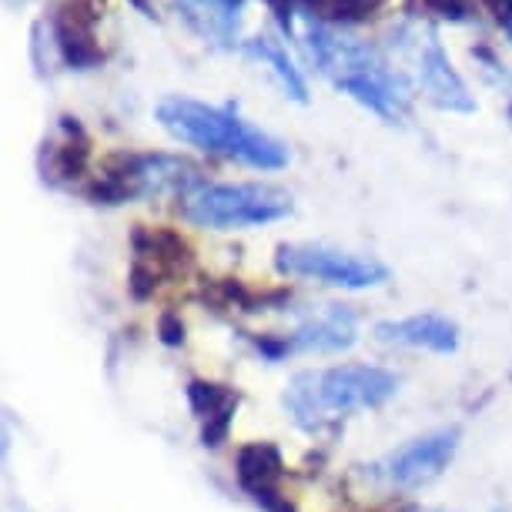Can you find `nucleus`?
<instances>
[{"instance_id":"obj_8","label":"nucleus","mask_w":512,"mask_h":512,"mask_svg":"<svg viewBox=\"0 0 512 512\" xmlns=\"http://www.w3.org/2000/svg\"><path fill=\"white\" fill-rule=\"evenodd\" d=\"M198 181H205L201 171L178 154H128V158H118V168L111 175H104L98 195L111 198L114 205L124 198H181Z\"/></svg>"},{"instance_id":"obj_10","label":"nucleus","mask_w":512,"mask_h":512,"mask_svg":"<svg viewBox=\"0 0 512 512\" xmlns=\"http://www.w3.org/2000/svg\"><path fill=\"white\" fill-rule=\"evenodd\" d=\"M362 315L352 305H318L312 312L302 315L292 332H288V345L292 352H315V355H335L349 352L359 342Z\"/></svg>"},{"instance_id":"obj_12","label":"nucleus","mask_w":512,"mask_h":512,"mask_svg":"<svg viewBox=\"0 0 512 512\" xmlns=\"http://www.w3.org/2000/svg\"><path fill=\"white\" fill-rule=\"evenodd\" d=\"M241 54H245L255 67H262L288 101L308 104V94H312L308 91V77H305L302 67L295 64V57L288 54V47L278 41V37H272V34L248 37V41H241Z\"/></svg>"},{"instance_id":"obj_17","label":"nucleus","mask_w":512,"mask_h":512,"mask_svg":"<svg viewBox=\"0 0 512 512\" xmlns=\"http://www.w3.org/2000/svg\"><path fill=\"white\" fill-rule=\"evenodd\" d=\"M251 502H255L262 512H298L295 509V502L285 496L282 486H275V489H262V492H251L248 496Z\"/></svg>"},{"instance_id":"obj_14","label":"nucleus","mask_w":512,"mask_h":512,"mask_svg":"<svg viewBox=\"0 0 512 512\" xmlns=\"http://www.w3.org/2000/svg\"><path fill=\"white\" fill-rule=\"evenodd\" d=\"M285 456L275 442H248V446L238 449L235 456V476L238 486L248 492H262V489H275L282 486L285 479Z\"/></svg>"},{"instance_id":"obj_5","label":"nucleus","mask_w":512,"mask_h":512,"mask_svg":"<svg viewBox=\"0 0 512 512\" xmlns=\"http://www.w3.org/2000/svg\"><path fill=\"white\" fill-rule=\"evenodd\" d=\"M392 47L399 51V57L409 64L412 84L422 91V98L439 111L449 114H476L479 101L472 88L466 84V77L456 71V64L449 61L446 47H442L439 34L432 27L422 24H402L392 27Z\"/></svg>"},{"instance_id":"obj_2","label":"nucleus","mask_w":512,"mask_h":512,"mask_svg":"<svg viewBox=\"0 0 512 512\" xmlns=\"http://www.w3.org/2000/svg\"><path fill=\"white\" fill-rule=\"evenodd\" d=\"M154 118L164 131L185 148L238 161L255 171H282L292 161L285 141L251 124L235 104H211L185 94H171L154 108Z\"/></svg>"},{"instance_id":"obj_22","label":"nucleus","mask_w":512,"mask_h":512,"mask_svg":"<svg viewBox=\"0 0 512 512\" xmlns=\"http://www.w3.org/2000/svg\"><path fill=\"white\" fill-rule=\"evenodd\" d=\"M425 512H449V509H425Z\"/></svg>"},{"instance_id":"obj_19","label":"nucleus","mask_w":512,"mask_h":512,"mask_svg":"<svg viewBox=\"0 0 512 512\" xmlns=\"http://www.w3.org/2000/svg\"><path fill=\"white\" fill-rule=\"evenodd\" d=\"M432 11H442V17H452V21H462L469 14V0H429Z\"/></svg>"},{"instance_id":"obj_1","label":"nucleus","mask_w":512,"mask_h":512,"mask_svg":"<svg viewBox=\"0 0 512 512\" xmlns=\"http://www.w3.org/2000/svg\"><path fill=\"white\" fill-rule=\"evenodd\" d=\"M282 21V31L302 51L305 64L322 74L328 84L365 108L385 124H405L412 118V81L399 71L379 47L345 31L342 24H328L302 0H268Z\"/></svg>"},{"instance_id":"obj_23","label":"nucleus","mask_w":512,"mask_h":512,"mask_svg":"<svg viewBox=\"0 0 512 512\" xmlns=\"http://www.w3.org/2000/svg\"><path fill=\"white\" fill-rule=\"evenodd\" d=\"M375 512H389V509H375Z\"/></svg>"},{"instance_id":"obj_3","label":"nucleus","mask_w":512,"mask_h":512,"mask_svg":"<svg viewBox=\"0 0 512 512\" xmlns=\"http://www.w3.org/2000/svg\"><path fill=\"white\" fill-rule=\"evenodd\" d=\"M399 392V375L369 362L305 369L285 385L282 405L302 432H322L349 415L382 409Z\"/></svg>"},{"instance_id":"obj_4","label":"nucleus","mask_w":512,"mask_h":512,"mask_svg":"<svg viewBox=\"0 0 512 512\" xmlns=\"http://www.w3.org/2000/svg\"><path fill=\"white\" fill-rule=\"evenodd\" d=\"M185 221L208 231L265 228L292 215V195L262 181H198L178 198Z\"/></svg>"},{"instance_id":"obj_24","label":"nucleus","mask_w":512,"mask_h":512,"mask_svg":"<svg viewBox=\"0 0 512 512\" xmlns=\"http://www.w3.org/2000/svg\"><path fill=\"white\" fill-rule=\"evenodd\" d=\"M7 4H14V0H7Z\"/></svg>"},{"instance_id":"obj_15","label":"nucleus","mask_w":512,"mask_h":512,"mask_svg":"<svg viewBox=\"0 0 512 512\" xmlns=\"http://www.w3.org/2000/svg\"><path fill=\"white\" fill-rule=\"evenodd\" d=\"M47 148V175L51 181H67V178H77L84 171V154H88V141L77 124H61L57 138H51L44 144Z\"/></svg>"},{"instance_id":"obj_11","label":"nucleus","mask_w":512,"mask_h":512,"mask_svg":"<svg viewBox=\"0 0 512 512\" xmlns=\"http://www.w3.org/2000/svg\"><path fill=\"white\" fill-rule=\"evenodd\" d=\"M168 4L201 44L218 51L241 47V21H245L248 0H168Z\"/></svg>"},{"instance_id":"obj_13","label":"nucleus","mask_w":512,"mask_h":512,"mask_svg":"<svg viewBox=\"0 0 512 512\" xmlns=\"http://www.w3.org/2000/svg\"><path fill=\"white\" fill-rule=\"evenodd\" d=\"M188 405L201 422V446L218 449L231 432V419H235V409H238V392H231L228 385H218V382L191 379Z\"/></svg>"},{"instance_id":"obj_21","label":"nucleus","mask_w":512,"mask_h":512,"mask_svg":"<svg viewBox=\"0 0 512 512\" xmlns=\"http://www.w3.org/2000/svg\"><path fill=\"white\" fill-rule=\"evenodd\" d=\"M492 512H512V506H496V509H492Z\"/></svg>"},{"instance_id":"obj_16","label":"nucleus","mask_w":512,"mask_h":512,"mask_svg":"<svg viewBox=\"0 0 512 512\" xmlns=\"http://www.w3.org/2000/svg\"><path fill=\"white\" fill-rule=\"evenodd\" d=\"M472 61H476V71L489 88L499 91V101H502V111L512 124V67L502 61V57L492 51L489 44H479L472 47Z\"/></svg>"},{"instance_id":"obj_9","label":"nucleus","mask_w":512,"mask_h":512,"mask_svg":"<svg viewBox=\"0 0 512 512\" xmlns=\"http://www.w3.org/2000/svg\"><path fill=\"white\" fill-rule=\"evenodd\" d=\"M375 342L389 349H412L432 355H456L462 345L459 325L439 312H415L405 318H385L375 325Z\"/></svg>"},{"instance_id":"obj_20","label":"nucleus","mask_w":512,"mask_h":512,"mask_svg":"<svg viewBox=\"0 0 512 512\" xmlns=\"http://www.w3.org/2000/svg\"><path fill=\"white\" fill-rule=\"evenodd\" d=\"M499 24H502V31H506V37H509V44H512V4H509V11L499 17Z\"/></svg>"},{"instance_id":"obj_7","label":"nucleus","mask_w":512,"mask_h":512,"mask_svg":"<svg viewBox=\"0 0 512 512\" xmlns=\"http://www.w3.org/2000/svg\"><path fill=\"white\" fill-rule=\"evenodd\" d=\"M462 442V432L456 425L446 429H432L425 436H415L409 442H402L399 449H392L389 456H382L379 462L365 466V476L379 486L389 489H419L425 482L439 479L449 469V462L456 459Z\"/></svg>"},{"instance_id":"obj_6","label":"nucleus","mask_w":512,"mask_h":512,"mask_svg":"<svg viewBox=\"0 0 512 512\" xmlns=\"http://www.w3.org/2000/svg\"><path fill=\"white\" fill-rule=\"evenodd\" d=\"M275 268L288 278H308L345 292H365L389 282V268L379 258L345 251L322 241H285L275 248Z\"/></svg>"},{"instance_id":"obj_18","label":"nucleus","mask_w":512,"mask_h":512,"mask_svg":"<svg viewBox=\"0 0 512 512\" xmlns=\"http://www.w3.org/2000/svg\"><path fill=\"white\" fill-rule=\"evenodd\" d=\"M161 342L164 345H181V342H185V325H181L178 315H164L161 318Z\"/></svg>"}]
</instances>
